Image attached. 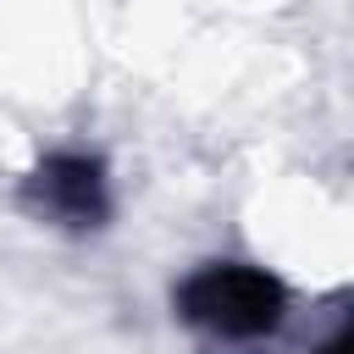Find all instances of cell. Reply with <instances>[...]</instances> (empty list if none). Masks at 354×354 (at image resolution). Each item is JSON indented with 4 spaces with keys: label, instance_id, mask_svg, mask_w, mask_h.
I'll list each match as a JSON object with an SVG mask.
<instances>
[{
    "label": "cell",
    "instance_id": "obj_1",
    "mask_svg": "<svg viewBox=\"0 0 354 354\" xmlns=\"http://www.w3.org/2000/svg\"><path fill=\"white\" fill-rule=\"evenodd\" d=\"M177 315L216 337V343H254L271 337L288 315V288L282 277H271L266 266H243V260H210L194 277L177 282L171 293Z\"/></svg>",
    "mask_w": 354,
    "mask_h": 354
},
{
    "label": "cell",
    "instance_id": "obj_2",
    "mask_svg": "<svg viewBox=\"0 0 354 354\" xmlns=\"http://www.w3.org/2000/svg\"><path fill=\"white\" fill-rule=\"evenodd\" d=\"M22 210L50 227H66V232H100L111 221L105 160L88 149H50L22 177Z\"/></svg>",
    "mask_w": 354,
    "mask_h": 354
},
{
    "label": "cell",
    "instance_id": "obj_3",
    "mask_svg": "<svg viewBox=\"0 0 354 354\" xmlns=\"http://www.w3.org/2000/svg\"><path fill=\"white\" fill-rule=\"evenodd\" d=\"M315 354H354V315H348V321H343V326H337V332H332Z\"/></svg>",
    "mask_w": 354,
    "mask_h": 354
}]
</instances>
